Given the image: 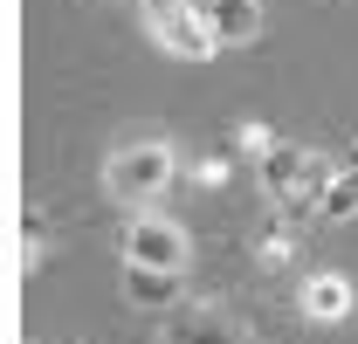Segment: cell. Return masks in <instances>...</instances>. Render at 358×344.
<instances>
[{
  "label": "cell",
  "instance_id": "cell-1",
  "mask_svg": "<svg viewBox=\"0 0 358 344\" xmlns=\"http://www.w3.org/2000/svg\"><path fill=\"white\" fill-rule=\"evenodd\" d=\"M145 28H152V42L179 48V55H214V28H207V7H193V0H145Z\"/></svg>",
  "mask_w": 358,
  "mask_h": 344
},
{
  "label": "cell",
  "instance_id": "cell-2",
  "mask_svg": "<svg viewBox=\"0 0 358 344\" xmlns=\"http://www.w3.org/2000/svg\"><path fill=\"white\" fill-rule=\"evenodd\" d=\"M166 186H173V152L152 145V138H145V145H124V152L110 159V193H117V200H159Z\"/></svg>",
  "mask_w": 358,
  "mask_h": 344
},
{
  "label": "cell",
  "instance_id": "cell-3",
  "mask_svg": "<svg viewBox=\"0 0 358 344\" xmlns=\"http://www.w3.org/2000/svg\"><path fill=\"white\" fill-rule=\"evenodd\" d=\"M124 268L179 275V268H186V234H179L173 220H131V234H124Z\"/></svg>",
  "mask_w": 358,
  "mask_h": 344
},
{
  "label": "cell",
  "instance_id": "cell-4",
  "mask_svg": "<svg viewBox=\"0 0 358 344\" xmlns=\"http://www.w3.org/2000/svg\"><path fill=\"white\" fill-rule=\"evenodd\" d=\"M352 275H310L303 282V317L310 324H338V317H352Z\"/></svg>",
  "mask_w": 358,
  "mask_h": 344
},
{
  "label": "cell",
  "instance_id": "cell-5",
  "mask_svg": "<svg viewBox=\"0 0 358 344\" xmlns=\"http://www.w3.org/2000/svg\"><path fill=\"white\" fill-rule=\"evenodd\" d=\"M214 42H255L262 35V0H207Z\"/></svg>",
  "mask_w": 358,
  "mask_h": 344
},
{
  "label": "cell",
  "instance_id": "cell-6",
  "mask_svg": "<svg viewBox=\"0 0 358 344\" xmlns=\"http://www.w3.org/2000/svg\"><path fill=\"white\" fill-rule=\"evenodd\" d=\"M310 152H303V145H268L262 152V186L268 193H296V186H303V179H310Z\"/></svg>",
  "mask_w": 358,
  "mask_h": 344
},
{
  "label": "cell",
  "instance_id": "cell-7",
  "mask_svg": "<svg viewBox=\"0 0 358 344\" xmlns=\"http://www.w3.org/2000/svg\"><path fill=\"white\" fill-rule=\"evenodd\" d=\"M124 296H131L138 310H166V303H179V275H159V268H124Z\"/></svg>",
  "mask_w": 358,
  "mask_h": 344
},
{
  "label": "cell",
  "instance_id": "cell-8",
  "mask_svg": "<svg viewBox=\"0 0 358 344\" xmlns=\"http://www.w3.org/2000/svg\"><path fill=\"white\" fill-rule=\"evenodd\" d=\"M324 220H345V214H358V166L352 172H338L331 186H324V207H317Z\"/></svg>",
  "mask_w": 358,
  "mask_h": 344
},
{
  "label": "cell",
  "instance_id": "cell-9",
  "mask_svg": "<svg viewBox=\"0 0 358 344\" xmlns=\"http://www.w3.org/2000/svg\"><path fill=\"white\" fill-rule=\"evenodd\" d=\"M289 255H296L289 234H262V261H289Z\"/></svg>",
  "mask_w": 358,
  "mask_h": 344
},
{
  "label": "cell",
  "instance_id": "cell-10",
  "mask_svg": "<svg viewBox=\"0 0 358 344\" xmlns=\"http://www.w3.org/2000/svg\"><path fill=\"white\" fill-rule=\"evenodd\" d=\"M352 166H358V145H352Z\"/></svg>",
  "mask_w": 358,
  "mask_h": 344
}]
</instances>
